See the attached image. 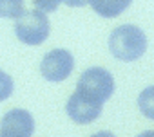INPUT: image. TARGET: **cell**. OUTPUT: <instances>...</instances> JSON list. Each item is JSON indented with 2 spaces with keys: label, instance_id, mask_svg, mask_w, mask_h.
Masks as SVG:
<instances>
[{
  "label": "cell",
  "instance_id": "9",
  "mask_svg": "<svg viewBox=\"0 0 154 137\" xmlns=\"http://www.w3.org/2000/svg\"><path fill=\"white\" fill-rule=\"evenodd\" d=\"M24 13V0H0V16L18 20Z\"/></svg>",
  "mask_w": 154,
  "mask_h": 137
},
{
  "label": "cell",
  "instance_id": "4",
  "mask_svg": "<svg viewBox=\"0 0 154 137\" xmlns=\"http://www.w3.org/2000/svg\"><path fill=\"white\" fill-rule=\"evenodd\" d=\"M72 68H74L72 54L65 49H53L40 61L42 76L53 83H58V81H63L65 78H69Z\"/></svg>",
  "mask_w": 154,
  "mask_h": 137
},
{
  "label": "cell",
  "instance_id": "11",
  "mask_svg": "<svg viewBox=\"0 0 154 137\" xmlns=\"http://www.w3.org/2000/svg\"><path fill=\"white\" fill-rule=\"evenodd\" d=\"M69 7H84L89 4V0H63Z\"/></svg>",
  "mask_w": 154,
  "mask_h": 137
},
{
  "label": "cell",
  "instance_id": "13",
  "mask_svg": "<svg viewBox=\"0 0 154 137\" xmlns=\"http://www.w3.org/2000/svg\"><path fill=\"white\" fill-rule=\"evenodd\" d=\"M138 137H154V130H147V132H141Z\"/></svg>",
  "mask_w": 154,
  "mask_h": 137
},
{
  "label": "cell",
  "instance_id": "2",
  "mask_svg": "<svg viewBox=\"0 0 154 137\" xmlns=\"http://www.w3.org/2000/svg\"><path fill=\"white\" fill-rule=\"evenodd\" d=\"M76 90L103 105L114 92L112 74L102 67H91L87 71H84L82 76L78 78Z\"/></svg>",
  "mask_w": 154,
  "mask_h": 137
},
{
  "label": "cell",
  "instance_id": "3",
  "mask_svg": "<svg viewBox=\"0 0 154 137\" xmlns=\"http://www.w3.org/2000/svg\"><path fill=\"white\" fill-rule=\"evenodd\" d=\"M49 31H51L49 20H47L45 13H42L38 9L26 11L15 24L17 38L27 45H38V43L45 42L49 36Z\"/></svg>",
  "mask_w": 154,
  "mask_h": 137
},
{
  "label": "cell",
  "instance_id": "5",
  "mask_svg": "<svg viewBox=\"0 0 154 137\" xmlns=\"http://www.w3.org/2000/svg\"><path fill=\"white\" fill-rule=\"evenodd\" d=\"M102 103L84 96L82 92L76 90L69 99H67V105H65V110H67V115L78 124H89L93 123L100 114H102Z\"/></svg>",
  "mask_w": 154,
  "mask_h": 137
},
{
  "label": "cell",
  "instance_id": "12",
  "mask_svg": "<svg viewBox=\"0 0 154 137\" xmlns=\"http://www.w3.org/2000/svg\"><path fill=\"white\" fill-rule=\"evenodd\" d=\"M91 137H116V135H112L111 132H98V133H94Z\"/></svg>",
  "mask_w": 154,
  "mask_h": 137
},
{
  "label": "cell",
  "instance_id": "1",
  "mask_svg": "<svg viewBox=\"0 0 154 137\" xmlns=\"http://www.w3.org/2000/svg\"><path fill=\"white\" fill-rule=\"evenodd\" d=\"M109 51L116 60L134 61L147 51V36L138 25L123 24L112 29L109 36Z\"/></svg>",
  "mask_w": 154,
  "mask_h": 137
},
{
  "label": "cell",
  "instance_id": "10",
  "mask_svg": "<svg viewBox=\"0 0 154 137\" xmlns=\"http://www.w3.org/2000/svg\"><path fill=\"white\" fill-rule=\"evenodd\" d=\"M63 2V0H33V4L38 11L42 13H53L58 9V6Z\"/></svg>",
  "mask_w": 154,
  "mask_h": 137
},
{
  "label": "cell",
  "instance_id": "8",
  "mask_svg": "<svg viewBox=\"0 0 154 137\" xmlns=\"http://www.w3.org/2000/svg\"><path fill=\"white\" fill-rule=\"evenodd\" d=\"M138 108H140V112L145 117L154 121V85L147 87L145 90L140 92V96H138Z\"/></svg>",
  "mask_w": 154,
  "mask_h": 137
},
{
  "label": "cell",
  "instance_id": "6",
  "mask_svg": "<svg viewBox=\"0 0 154 137\" xmlns=\"http://www.w3.org/2000/svg\"><path fill=\"white\" fill-rule=\"evenodd\" d=\"M35 130L33 115L24 108L9 110L0 124V137H31Z\"/></svg>",
  "mask_w": 154,
  "mask_h": 137
},
{
  "label": "cell",
  "instance_id": "7",
  "mask_svg": "<svg viewBox=\"0 0 154 137\" xmlns=\"http://www.w3.org/2000/svg\"><path fill=\"white\" fill-rule=\"evenodd\" d=\"M132 0H89V6L103 18H114L122 15Z\"/></svg>",
  "mask_w": 154,
  "mask_h": 137
}]
</instances>
